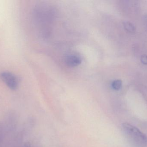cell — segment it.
<instances>
[{
    "instance_id": "6da1fadb",
    "label": "cell",
    "mask_w": 147,
    "mask_h": 147,
    "mask_svg": "<svg viewBox=\"0 0 147 147\" xmlns=\"http://www.w3.org/2000/svg\"><path fill=\"white\" fill-rule=\"evenodd\" d=\"M124 133L132 140L137 143L147 145V136L134 126L127 123L122 124Z\"/></svg>"
},
{
    "instance_id": "7a4b0ae2",
    "label": "cell",
    "mask_w": 147,
    "mask_h": 147,
    "mask_svg": "<svg viewBox=\"0 0 147 147\" xmlns=\"http://www.w3.org/2000/svg\"><path fill=\"white\" fill-rule=\"evenodd\" d=\"M0 78L12 90L17 89L19 86V78L11 72L6 71L1 72Z\"/></svg>"
},
{
    "instance_id": "3957f363",
    "label": "cell",
    "mask_w": 147,
    "mask_h": 147,
    "mask_svg": "<svg viewBox=\"0 0 147 147\" xmlns=\"http://www.w3.org/2000/svg\"><path fill=\"white\" fill-rule=\"evenodd\" d=\"M16 115L13 113H10L6 116L5 123H3L6 131L13 130L17 123Z\"/></svg>"
},
{
    "instance_id": "277c9868",
    "label": "cell",
    "mask_w": 147,
    "mask_h": 147,
    "mask_svg": "<svg viewBox=\"0 0 147 147\" xmlns=\"http://www.w3.org/2000/svg\"><path fill=\"white\" fill-rule=\"evenodd\" d=\"M66 64L70 67H75L80 64L81 62V58L79 56L74 54L67 55L65 58Z\"/></svg>"
},
{
    "instance_id": "5b68a950",
    "label": "cell",
    "mask_w": 147,
    "mask_h": 147,
    "mask_svg": "<svg viewBox=\"0 0 147 147\" xmlns=\"http://www.w3.org/2000/svg\"><path fill=\"white\" fill-rule=\"evenodd\" d=\"M6 132L7 131L3 123H0V146L4 140Z\"/></svg>"
},
{
    "instance_id": "8992f818",
    "label": "cell",
    "mask_w": 147,
    "mask_h": 147,
    "mask_svg": "<svg viewBox=\"0 0 147 147\" xmlns=\"http://www.w3.org/2000/svg\"><path fill=\"white\" fill-rule=\"evenodd\" d=\"M122 82L121 80H116L111 83V87L115 90H119L121 88Z\"/></svg>"
},
{
    "instance_id": "52a82bcc",
    "label": "cell",
    "mask_w": 147,
    "mask_h": 147,
    "mask_svg": "<svg viewBox=\"0 0 147 147\" xmlns=\"http://www.w3.org/2000/svg\"><path fill=\"white\" fill-rule=\"evenodd\" d=\"M124 27L128 31H129L130 32H134L135 30V27L130 22H125L124 23Z\"/></svg>"
},
{
    "instance_id": "ba28073f",
    "label": "cell",
    "mask_w": 147,
    "mask_h": 147,
    "mask_svg": "<svg viewBox=\"0 0 147 147\" xmlns=\"http://www.w3.org/2000/svg\"><path fill=\"white\" fill-rule=\"evenodd\" d=\"M142 63L144 64H147V56L146 55H143L142 56L141 59Z\"/></svg>"
},
{
    "instance_id": "9c48e42d",
    "label": "cell",
    "mask_w": 147,
    "mask_h": 147,
    "mask_svg": "<svg viewBox=\"0 0 147 147\" xmlns=\"http://www.w3.org/2000/svg\"><path fill=\"white\" fill-rule=\"evenodd\" d=\"M22 147H31V146L29 142H26L23 145Z\"/></svg>"
}]
</instances>
